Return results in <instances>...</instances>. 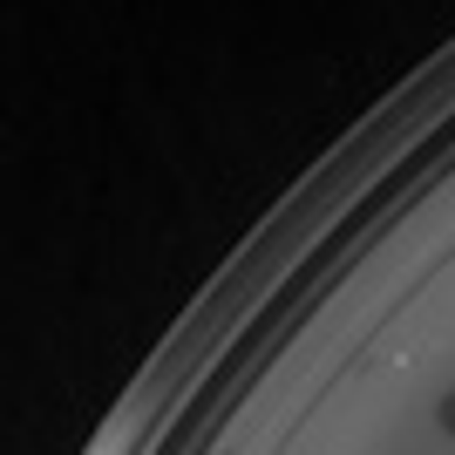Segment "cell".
<instances>
[{
  "label": "cell",
  "instance_id": "6da1fadb",
  "mask_svg": "<svg viewBox=\"0 0 455 455\" xmlns=\"http://www.w3.org/2000/svg\"><path fill=\"white\" fill-rule=\"evenodd\" d=\"M442 428H449V435H455V387H449V395H442Z\"/></svg>",
  "mask_w": 455,
  "mask_h": 455
}]
</instances>
